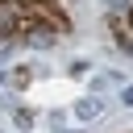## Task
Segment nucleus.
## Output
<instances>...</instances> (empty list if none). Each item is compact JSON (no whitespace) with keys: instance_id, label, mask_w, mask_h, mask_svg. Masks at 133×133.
Listing matches in <instances>:
<instances>
[{"instance_id":"1","label":"nucleus","mask_w":133,"mask_h":133,"mask_svg":"<svg viewBox=\"0 0 133 133\" xmlns=\"http://www.w3.org/2000/svg\"><path fill=\"white\" fill-rule=\"evenodd\" d=\"M29 4L25 0H0V42L4 37H21L29 29Z\"/></svg>"},{"instance_id":"4","label":"nucleus","mask_w":133,"mask_h":133,"mask_svg":"<svg viewBox=\"0 0 133 133\" xmlns=\"http://www.w3.org/2000/svg\"><path fill=\"white\" fill-rule=\"evenodd\" d=\"M29 79H33V71H29V66H12L8 75H0V83H8V87H17V91H21V87H29Z\"/></svg>"},{"instance_id":"5","label":"nucleus","mask_w":133,"mask_h":133,"mask_svg":"<svg viewBox=\"0 0 133 133\" xmlns=\"http://www.w3.org/2000/svg\"><path fill=\"white\" fill-rule=\"evenodd\" d=\"M33 121H37V112H33V108H12V125H17L21 133H29V129H33Z\"/></svg>"},{"instance_id":"3","label":"nucleus","mask_w":133,"mask_h":133,"mask_svg":"<svg viewBox=\"0 0 133 133\" xmlns=\"http://www.w3.org/2000/svg\"><path fill=\"white\" fill-rule=\"evenodd\" d=\"M58 37H62V33L50 29V25H29V29L21 33V46H29V50H50Z\"/></svg>"},{"instance_id":"7","label":"nucleus","mask_w":133,"mask_h":133,"mask_svg":"<svg viewBox=\"0 0 133 133\" xmlns=\"http://www.w3.org/2000/svg\"><path fill=\"white\" fill-rule=\"evenodd\" d=\"M121 104H129V108H133V83H125V87H121Z\"/></svg>"},{"instance_id":"6","label":"nucleus","mask_w":133,"mask_h":133,"mask_svg":"<svg viewBox=\"0 0 133 133\" xmlns=\"http://www.w3.org/2000/svg\"><path fill=\"white\" fill-rule=\"evenodd\" d=\"M129 8H133V0H108V12L112 17H125Z\"/></svg>"},{"instance_id":"2","label":"nucleus","mask_w":133,"mask_h":133,"mask_svg":"<svg viewBox=\"0 0 133 133\" xmlns=\"http://www.w3.org/2000/svg\"><path fill=\"white\" fill-rule=\"evenodd\" d=\"M71 116H75L79 125H91V121L104 116V100H100L96 91H87V96H79V100L71 104Z\"/></svg>"}]
</instances>
